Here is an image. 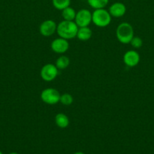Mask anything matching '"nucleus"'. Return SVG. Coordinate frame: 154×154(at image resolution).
I'll use <instances>...</instances> for the list:
<instances>
[{"label":"nucleus","instance_id":"nucleus-11","mask_svg":"<svg viewBox=\"0 0 154 154\" xmlns=\"http://www.w3.org/2000/svg\"><path fill=\"white\" fill-rule=\"evenodd\" d=\"M92 36V31L88 26L79 27L77 32L76 37L79 40L82 42L88 41Z\"/></svg>","mask_w":154,"mask_h":154},{"label":"nucleus","instance_id":"nucleus-20","mask_svg":"<svg viewBox=\"0 0 154 154\" xmlns=\"http://www.w3.org/2000/svg\"><path fill=\"white\" fill-rule=\"evenodd\" d=\"M9 154H19V153H16V152H11V153H10Z\"/></svg>","mask_w":154,"mask_h":154},{"label":"nucleus","instance_id":"nucleus-17","mask_svg":"<svg viewBox=\"0 0 154 154\" xmlns=\"http://www.w3.org/2000/svg\"><path fill=\"white\" fill-rule=\"evenodd\" d=\"M60 102L65 106H69L73 102V98L69 93H63L60 95Z\"/></svg>","mask_w":154,"mask_h":154},{"label":"nucleus","instance_id":"nucleus-4","mask_svg":"<svg viewBox=\"0 0 154 154\" xmlns=\"http://www.w3.org/2000/svg\"><path fill=\"white\" fill-rule=\"evenodd\" d=\"M41 99L48 105H56L60 102V94L58 90L54 88L45 89L41 93Z\"/></svg>","mask_w":154,"mask_h":154},{"label":"nucleus","instance_id":"nucleus-8","mask_svg":"<svg viewBox=\"0 0 154 154\" xmlns=\"http://www.w3.org/2000/svg\"><path fill=\"white\" fill-rule=\"evenodd\" d=\"M57 25L52 20H46L41 23L39 26V32L41 35L45 37H50L55 32H57Z\"/></svg>","mask_w":154,"mask_h":154},{"label":"nucleus","instance_id":"nucleus-16","mask_svg":"<svg viewBox=\"0 0 154 154\" xmlns=\"http://www.w3.org/2000/svg\"><path fill=\"white\" fill-rule=\"evenodd\" d=\"M71 0H52V5L57 10L62 11L70 5Z\"/></svg>","mask_w":154,"mask_h":154},{"label":"nucleus","instance_id":"nucleus-13","mask_svg":"<svg viewBox=\"0 0 154 154\" xmlns=\"http://www.w3.org/2000/svg\"><path fill=\"white\" fill-rule=\"evenodd\" d=\"M61 11L62 17H63L64 20L74 21L75 15H76V11H75V9L72 8L70 6H69V7L66 8H64L63 10H62Z\"/></svg>","mask_w":154,"mask_h":154},{"label":"nucleus","instance_id":"nucleus-7","mask_svg":"<svg viewBox=\"0 0 154 154\" xmlns=\"http://www.w3.org/2000/svg\"><path fill=\"white\" fill-rule=\"evenodd\" d=\"M69 44L66 39L63 38H55L51 44V48L54 53L58 54H63L68 51Z\"/></svg>","mask_w":154,"mask_h":154},{"label":"nucleus","instance_id":"nucleus-2","mask_svg":"<svg viewBox=\"0 0 154 154\" xmlns=\"http://www.w3.org/2000/svg\"><path fill=\"white\" fill-rule=\"evenodd\" d=\"M116 35L122 44H130L134 37V29L129 23H122L116 28Z\"/></svg>","mask_w":154,"mask_h":154},{"label":"nucleus","instance_id":"nucleus-6","mask_svg":"<svg viewBox=\"0 0 154 154\" xmlns=\"http://www.w3.org/2000/svg\"><path fill=\"white\" fill-rule=\"evenodd\" d=\"M58 75V69L57 66L51 63H48L42 68L40 72L41 78L43 81L50 82L57 78Z\"/></svg>","mask_w":154,"mask_h":154},{"label":"nucleus","instance_id":"nucleus-18","mask_svg":"<svg viewBox=\"0 0 154 154\" xmlns=\"http://www.w3.org/2000/svg\"><path fill=\"white\" fill-rule=\"evenodd\" d=\"M130 44H131V45L134 48H135V49H138V48H141L142 45H143V40H142L140 37L134 36L133 38L131 39Z\"/></svg>","mask_w":154,"mask_h":154},{"label":"nucleus","instance_id":"nucleus-12","mask_svg":"<svg viewBox=\"0 0 154 154\" xmlns=\"http://www.w3.org/2000/svg\"><path fill=\"white\" fill-rule=\"evenodd\" d=\"M55 123L59 128L65 129L69 124V117L63 113H59L55 116Z\"/></svg>","mask_w":154,"mask_h":154},{"label":"nucleus","instance_id":"nucleus-9","mask_svg":"<svg viewBox=\"0 0 154 154\" xmlns=\"http://www.w3.org/2000/svg\"><path fill=\"white\" fill-rule=\"evenodd\" d=\"M140 57L138 53L134 50H130L125 52L123 56V62L128 67H135L140 63Z\"/></svg>","mask_w":154,"mask_h":154},{"label":"nucleus","instance_id":"nucleus-1","mask_svg":"<svg viewBox=\"0 0 154 154\" xmlns=\"http://www.w3.org/2000/svg\"><path fill=\"white\" fill-rule=\"evenodd\" d=\"M79 27L74 21L64 20L59 23L57 26V33L59 37L69 40L76 37Z\"/></svg>","mask_w":154,"mask_h":154},{"label":"nucleus","instance_id":"nucleus-14","mask_svg":"<svg viewBox=\"0 0 154 154\" xmlns=\"http://www.w3.org/2000/svg\"><path fill=\"white\" fill-rule=\"evenodd\" d=\"M69 63H70V60H69V57H66V56L62 55L57 59L55 66H57V69L62 70V69H66L69 66Z\"/></svg>","mask_w":154,"mask_h":154},{"label":"nucleus","instance_id":"nucleus-21","mask_svg":"<svg viewBox=\"0 0 154 154\" xmlns=\"http://www.w3.org/2000/svg\"><path fill=\"white\" fill-rule=\"evenodd\" d=\"M0 154H3V153H2V152L1 150H0Z\"/></svg>","mask_w":154,"mask_h":154},{"label":"nucleus","instance_id":"nucleus-15","mask_svg":"<svg viewBox=\"0 0 154 154\" xmlns=\"http://www.w3.org/2000/svg\"><path fill=\"white\" fill-rule=\"evenodd\" d=\"M89 5L95 9L104 8L108 5L109 0H87Z\"/></svg>","mask_w":154,"mask_h":154},{"label":"nucleus","instance_id":"nucleus-3","mask_svg":"<svg viewBox=\"0 0 154 154\" xmlns=\"http://www.w3.org/2000/svg\"><path fill=\"white\" fill-rule=\"evenodd\" d=\"M112 17L105 8L95 9L92 13V23L98 27H106L111 23Z\"/></svg>","mask_w":154,"mask_h":154},{"label":"nucleus","instance_id":"nucleus-5","mask_svg":"<svg viewBox=\"0 0 154 154\" xmlns=\"http://www.w3.org/2000/svg\"><path fill=\"white\" fill-rule=\"evenodd\" d=\"M74 22L78 27L88 26L92 22V13L89 10L83 8L76 12Z\"/></svg>","mask_w":154,"mask_h":154},{"label":"nucleus","instance_id":"nucleus-10","mask_svg":"<svg viewBox=\"0 0 154 154\" xmlns=\"http://www.w3.org/2000/svg\"><path fill=\"white\" fill-rule=\"evenodd\" d=\"M112 17H122L126 13V7L122 2H115L110 6L108 10Z\"/></svg>","mask_w":154,"mask_h":154},{"label":"nucleus","instance_id":"nucleus-19","mask_svg":"<svg viewBox=\"0 0 154 154\" xmlns=\"http://www.w3.org/2000/svg\"><path fill=\"white\" fill-rule=\"evenodd\" d=\"M73 154H85L84 153H83V152H81V151H78V152H75V153H73Z\"/></svg>","mask_w":154,"mask_h":154}]
</instances>
